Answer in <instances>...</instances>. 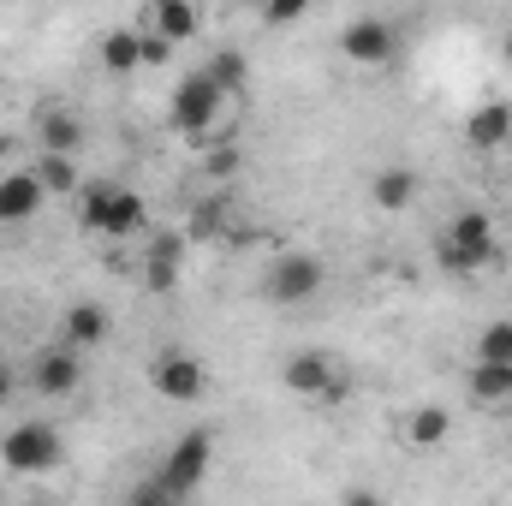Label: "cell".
Wrapping results in <instances>:
<instances>
[{
  "label": "cell",
  "mask_w": 512,
  "mask_h": 506,
  "mask_svg": "<svg viewBox=\"0 0 512 506\" xmlns=\"http://www.w3.org/2000/svg\"><path fill=\"white\" fill-rule=\"evenodd\" d=\"M78 221L102 239H137L149 227V203L131 191V185H114V179H84L78 191Z\"/></svg>",
  "instance_id": "cell-1"
},
{
  "label": "cell",
  "mask_w": 512,
  "mask_h": 506,
  "mask_svg": "<svg viewBox=\"0 0 512 506\" xmlns=\"http://www.w3.org/2000/svg\"><path fill=\"white\" fill-rule=\"evenodd\" d=\"M495 256H501V233H495V215L489 209H459L441 227V239H435V262L447 274H483Z\"/></svg>",
  "instance_id": "cell-2"
},
{
  "label": "cell",
  "mask_w": 512,
  "mask_h": 506,
  "mask_svg": "<svg viewBox=\"0 0 512 506\" xmlns=\"http://www.w3.org/2000/svg\"><path fill=\"white\" fill-rule=\"evenodd\" d=\"M322 286H328V262H322L316 251L268 256V268H262V280H256V292H262L274 310H298V304H310Z\"/></svg>",
  "instance_id": "cell-3"
},
{
  "label": "cell",
  "mask_w": 512,
  "mask_h": 506,
  "mask_svg": "<svg viewBox=\"0 0 512 506\" xmlns=\"http://www.w3.org/2000/svg\"><path fill=\"white\" fill-rule=\"evenodd\" d=\"M0 465L12 477H48V471L66 465V435L54 423H42V417L36 423H18V429L0 435Z\"/></svg>",
  "instance_id": "cell-4"
},
{
  "label": "cell",
  "mask_w": 512,
  "mask_h": 506,
  "mask_svg": "<svg viewBox=\"0 0 512 506\" xmlns=\"http://www.w3.org/2000/svg\"><path fill=\"white\" fill-rule=\"evenodd\" d=\"M209 471H215V435H209V429H191V435H179V441L161 453V465H155L161 489H167L179 506H185L197 489H203V483H209Z\"/></svg>",
  "instance_id": "cell-5"
},
{
  "label": "cell",
  "mask_w": 512,
  "mask_h": 506,
  "mask_svg": "<svg viewBox=\"0 0 512 506\" xmlns=\"http://www.w3.org/2000/svg\"><path fill=\"white\" fill-rule=\"evenodd\" d=\"M286 393H298V399H310V405H340L346 393H352V376L340 370V358H328V352H292L286 358Z\"/></svg>",
  "instance_id": "cell-6"
},
{
  "label": "cell",
  "mask_w": 512,
  "mask_h": 506,
  "mask_svg": "<svg viewBox=\"0 0 512 506\" xmlns=\"http://www.w3.org/2000/svg\"><path fill=\"white\" fill-rule=\"evenodd\" d=\"M221 108H227V96L203 78V66L197 72H185L179 78V90H173V102H167V120L173 131H185V137H209V131L221 126Z\"/></svg>",
  "instance_id": "cell-7"
},
{
  "label": "cell",
  "mask_w": 512,
  "mask_h": 506,
  "mask_svg": "<svg viewBox=\"0 0 512 506\" xmlns=\"http://www.w3.org/2000/svg\"><path fill=\"white\" fill-rule=\"evenodd\" d=\"M149 387H155L167 405H197V399L209 393V370H203L197 352H161V358L149 364Z\"/></svg>",
  "instance_id": "cell-8"
},
{
  "label": "cell",
  "mask_w": 512,
  "mask_h": 506,
  "mask_svg": "<svg viewBox=\"0 0 512 506\" xmlns=\"http://www.w3.org/2000/svg\"><path fill=\"white\" fill-rule=\"evenodd\" d=\"M340 54H346L352 66H387V60L399 54V30H393V18H382V12L352 18V24L340 30Z\"/></svg>",
  "instance_id": "cell-9"
},
{
  "label": "cell",
  "mask_w": 512,
  "mask_h": 506,
  "mask_svg": "<svg viewBox=\"0 0 512 506\" xmlns=\"http://www.w3.org/2000/svg\"><path fill=\"white\" fill-rule=\"evenodd\" d=\"M78 381H84V358H78L72 346H60V340L30 364V387H36L42 399H66V393H78Z\"/></svg>",
  "instance_id": "cell-10"
},
{
  "label": "cell",
  "mask_w": 512,
  "mask_h": 506,
  "mask_svg": "<svg viewBox=\"0 0 512 506\" xmlns=\"http://www.w3.org/2000/svg\"><path fill=\"white\" fill-rule=\"evenodd\" d=\"M108 334H114V316H108L96 298H84V304H66V316H60V346H72V352L84 358V352H96Z\"/></svg>",
  "instance_id": "cell-11"
},
{
  "label": "cell",
  "mask_w": 512,
  "mask_h": 506,
  "mask_svg": "<svg viewBox=\"0 0 512 506\" xmlns=\"http://www.w3.org/2000/svg\"><path fill=\"white\" fill-rule=\"evenodd\" d=\"M36 149L42 155H78L84 149V114L66 108V102H48L36 114Z\"/></svg>",
  "instance_id": "cell-12"
},
{
  "label": "cell",
  "mask_w": 512,
  "mask_h": 506,
  "mask_svg": "<svg viewBox=\"0 0 512 506\" xmlns=\"http://www.w3.org/2000/svg\"><path fill=\"white\" fill-rule=\"evenodd\" d=\"M447 435H453V411L447 405H411L405 417H399V441L405 447H417V453H435V447H447Z\"/></svg>",
  "instance_id": "cell-13"
},
{
  "label": "cell",
  "mask_w": 512,
  "mask_h": 506,
  "mask_svg": "<svg viewBox=\"0 0 512 506\" xmlns=\"http://www.w3.org/2000/svg\"><path fill=\"white\" fill-rule=\"evenodd\" d=\"M42 203H48V191H42V179H36L30 167L0 173V221H6V227L36 221V209H42Z\"/></svg>",
  "instance_id": "cell-14"
},
{
  "label": "cell",
  "mask_w": 512,
  "mask_h": 506,
  "mask_svg": "<svg viewBox=\"0 0 512 506\" xmlns=\"http://www.w3.org/2000/svg\"><path fill=\"white\" fill-rule=\"evenodd\" d=\"M179 274H185V233L149 239V251H143V286L149 292H179Z\"/></svg>",
  "instance_id": "cell-15"
},
{
  "label": "cell",
  "mask_w": 512,
  "mask_h": 506,
  "mask_svg": "<svg viewBox=\"0 0 512 506\" xmlns=\"http://www.w3.org/2000/svg\"><path fill=\"white\" fill-rule=\"evenodd\" d=\"M417 167H405V161H387V167H376L370 173V203L382 209V215H399V209H411L417 203Z\"/></svg>",
  "instance_id": "cell-16"
},
{
  "label": "cell",
  "mask_w": 512,
  "mask_h": 506,
  "mask_svg": "<svg viewBox=\"0 0 512 506\" xmlns=\"http://www.w3.org/2000/svg\"><path fill=\"white\" fill-rule=\"evenodd\" d=\"M465 143L471 149H507L512 143V102H483V108H471V120H465Z\"/></svg>",
  "instance_id": "cell-17"
},
{
  "label": "cell",
  "mask_w": 512,
  "mask_h": 506,
  "mask_svg": "<svg viewBox=\"0 0 512 506\" xmlns=\"http://www.w3.org/2000/svg\"><path fill=\"white\" fill-rule=\"evenodd\" d=\"M203 30V18H197V6H185V0H155L149 6V36H161L167 48H179V42H191Z\"/></svg>",
  "instance_id": "cell-18"
},
{
  "label": "cell",
  "mask_w": 512,
  "mask_h": 506,
  "mask_svg": "<svg viewBox=\"0 0 512 506\" xmlns=\"http://www.w3.org/2000/svg\"><path fill=\"white\" fill-rule=\"evenodd\" d=\"M203 78L233 102V96H245L251 90V60H245V48H215L209 60H203Z\"/></svg>",
  "instance_id": "cell-19"
},
{
  "label": "cell",
  "mask_w": 512,
  "mask_h": 506,
  "mask_svg": "<svg viewBox=\"0 0 512 506\" xmlns=\"http://www.w3.org/2000/svg\"><path fill=\"white\" fill-rule=\"evenodd\" d=\"M227 227H233V203H227V191H215V197H203V203L191 209L185 245H191V239H227Z\"/></svg>",
  "instance_id": "cell-20"
},
{
  "label": "cell",
  "mask_w": 512,
  "mask_h": 506,
  "mask_svg": "<svg viewBox=\"0 0 512 506\" xmlns=\"http://www.w3.org/2000/svg\"><path fill=\"white\" fill-rule=\"evenodd\" d=\"M102 66H108L114 78H131V72L143 66V30H108V36H102Z\"/></svg>",
  "instance_id": "cell-21"
},
{
  "label": "cell",
  "mask_w": 512,
  "mask_h": 506,
  "mask_svg": "<svg viewBox=\"0 0 512 506\" xmlns=\"http://www.w3.org/2000/svg\"><path fill=\"white\" fill-rule=\"evenodd\" d=\"M30 173L42 179V191H48V197H78V191H84V173H78V161H72V155H42Z\"/></svg>",
  "instance_id": "cell-22"
},
{
  "label": "cell",
  "mask_w": 512,
  "mask_h": 506,
  "mask_svg": "<svg viewBox=\"0 0 512 506\" xmlns=\"http://www.w3.org/2000/svg\"><path fill=\"white\" fill-rule=\"evenodd\" d=\"M471 399H483V405H507L512 399V370L507 364H471Z\"/></svg>",
  "instance_id": "cell-23"
},
{
  "label": "cell",
  "mask_w": 512,
  "mask_h": 506,
  "mask_svg": "<svg viewBox=\"0 0 512 506\" xmlns=\"http://www.w3.org/2000/svg\"><path fill=\"white\" fill-rule=\"evenodd\" d=\"M471 364H507L512 370V316L483 322V334H477V358H471Z\"/></svg>",
  "instance_id": "cell-24"
},
{
  "label": "cell",
  "mask_w": 512,
  "mask_h": 506,
  "mask_svg": "<svg viewBox=\"0 0 512 506\" xmlns=\"http://www.w3.org/2000/svg\"><path fill=\"white\" fill-rule=\"evenodd\" d=\"M126 506H179L173 501V495H167V489H161V477H155V471H149V477H143V483H137V489H131V501Z\"/></svg>",
  "instance_id": "cell-25"
},
{
  "label": "cell",
  "mask_w": 512,
  "mask_h": 506,
  "mask_svg": "<svg viewBox=\"0 0 512 506\" xmlns=\"http://www.w3.org/2000/svg\"><path fill=\"white\" fill-rule=\"evenodd\" d=\"M304 18V0H274V6H262V24H274V30H286V24H298Z\"/></svg>",
  "instance_id": "cell-26"
},
{
  "label": "cell",
  "mask_w": 512,
  "mask_h": 506,
  "mask_svg": "<svg viewBox=\"0 0 512 506\" xmlns=\"http://www.w3.org/2000/svg\"><path fill=\"white\" fill-rule=\"evenodd\" d=\"M167 60H173V48H167L161 36H149V30H143V66H167Z\"/></svg>",
  "instance_id": "cell-27"
},
{
  "label": "cell",
  "mask_w": 512,
  "mask_h": 506,
  "mask_svg": "<svg viewBox=\"0 0 512 506\" xmlns=\"http://www.w3.org/2000/svg\"><path fill=\"white\" fill-rule=\"evenodd\" d=\"M340 506H387V501L376 495V489H364V483H358V489H346V495H340Z\"/></svg>",
  "instance_id": "cell-28"
},
{
  "label": "cell",
  "mask_w": 512,
  "mask_h": 506,
  "mask_svg": "<svg viewBox=\"0 0 512 506\" xmlns=\"http://www.w3.org/2000/svg\"><path fill=\"white\" fill-rule=\"evenodd\" d=\"M233 167H239V161H233V149H215V155H209V173H215V179H227Z\"/></svg>",
  "instance_id": "cell-29"
},
{
  "label": "cell",
  "mask_w": 512,
  "mask_h": 506,
  "mask_svg": "<svg viewBox=\"0 0 512 506\" xmlns=\"http://www.w3.org/2000/svg\"><path fill=\"white\" fill-rule=\"evenodd\" d=\"M12 393H18V376H12V370L0 364V411H6V399H12Z\"/></svg>",
  "instance_id": "cell-30"
},
{
  "label": "cell",
  "mask_w": 512,
  "mask_h": 506,
  "mask_svg": "<svg viewBox=\"0 0 512 506\" xmlns=\"http://www.w3.org/2000/svg\"><path fill=\"white\" fill-rule=\"evenodd\" d=\"M501 48H507V60H512V30H507V42H501Z\"/></svg>",
  "instance_id": "cell-31"
}]
</instances>
